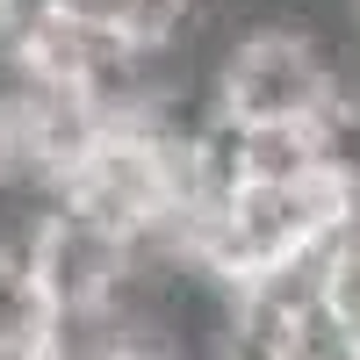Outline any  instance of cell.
<instances>
[{
    "label": "cell",
    "instance_id": "cell-1",
    "mask_svg": "<svg viewBox=\"0 0 360 360\" xmlns=\"http://www.w3.org/2000/svg\"><path fill=\"white\" fill-rule=\"evenodd\" d=\"M346 79H353V65L339 51H324L310 29L238 22L224 72H217V101H224L231 123H317L339 101Z\"/></svg>",
    "mask_w": 360,
    "mask_h": 360
},
{
    "label": "cell",
    "instance_id": "cell-2",
    "mask_svg": "<svg viewBox=\"0 0 360 360\" xmlns=\"http://www.w3.org/2000/svg\"><path fill=\"white\" fill-rule=\"evenodd\" d=\"M22 259L37 274L44 303L58 317H86V310H108L115 288L130 281V238H115L108 224L79 217V209L51 202L37 224L22 231Z\"/></svg>",
    "mask_w": 360,
    "mask_h": 360
},
{
    "label": "cell",
    "instance_id": "cell-3",
    "mask_svg": "<svg viewBox=\"0 0 360 360\" xmlns=\"http://www.w3.org/2000/svg\"><path fill=\"white\" fill-rule=\"evenodd\" d=\"M115 360H202V353H188V346H166V339H130Z\"/></svg>",
    "mask_w": 360,
    "mask_h": 360
}]
</instances>
